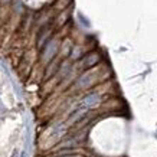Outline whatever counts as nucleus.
Masks as SVG:
<instances>
[{
    "mask_svg": "<svg viewBox=\"0 0 157 157\" xmlns=\"http://www.w3.org/2000/svg\"><path fill=\"white\" fill-rule=\"evenodd\" d=\"M98 101H100V95H98V94H90V95H86L85 98L82 100V102L79 104V108L85 111L86 108H91V107L97 105Z\"/></svg>",
    "mask_w": 157,
    "mask_h": 157,
    "instance_id": "nucleus-1",
    "label": "nucleus"
},
{
    "mask_svg": "<svg viewBox=\"0 0 157 157\" xmlns=\"http://www.w3.org/2000/svg\"><path fill=\"white\" fill-rule=\"evenodd\" d=\"M12 157H17V151H14V153H13V156H12Z\"/></svg>",
    "mask_w": 157,
    "mask_h": 157,
    "instance_id": "nucleus-2",
    "label": "nucleus"
},
{
    "mask_svg": "<svg viewBox=\"0 0 157 157\" xmlns=\"http://www.w3.org/2000/svg\"><path fill=\"white\" fill-rule=\"evenodd\" d=\"M20 157H26V153L23 151V153H22V156H20Z\"/></svg>",
    "mask_w": 157,
    "mask_h": 157,
    "instance_id": "nucleus-3",
    "label": "nucleus"
}]
</instances>
